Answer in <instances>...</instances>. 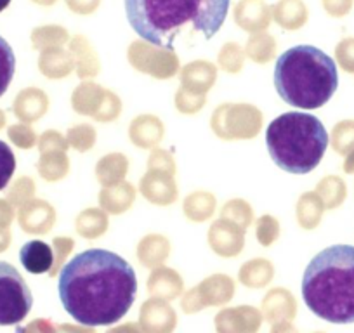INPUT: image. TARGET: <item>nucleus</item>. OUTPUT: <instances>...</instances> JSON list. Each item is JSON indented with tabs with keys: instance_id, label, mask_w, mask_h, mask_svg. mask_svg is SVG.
Masks as SVG:
<instances>
[{
	"instance_id": "obj_1",
	"label": "nucleus",
	"mask_w": 354,
	"mask_h": 333,
	"mask_svg": "<svg viewBox=\"0 0 354 333\" xmlns=\"http://www.w3.org/2000/svg\"><path fill=\"white\" fill-rule=\"evenodd\" d=\"M57 292L64 311L84 326L120 321L136 301V271L118 254L91 248L63 266Z\"/></svg>"
},
{
	"instance_id": "obj_2",
	"label": "nucleus",
	"mask_w": 354,
	"mask_h": 333,
	"mask_svg": "<svg viewBox=\"0 0 354 333\" xmlns=\"http://www.w3.org/2000/svg\"><path fill=\"white\" fill-rule=\"evenodd\" d=\"M129 25L146 42L174 49L185 30L210 40L224 25L231 0H124Z\"/></svg>"
},
{
	"instance_id": "obj_3",
	"label": "nucleus",
	"mask_w": 354,
	"mask_h": 333,
	"mask_svg": "<svg viewBox=\"0 0 354 333\" xmlns=\"http://www.w3.org/2000/svg\"><path fill=\"white\" fill-rule=\"evenodd\" d=\"M309 311L335 325L354 323V247L333 245L316 254L302 276Z\"/></svg>"
},
{
	"instance_id": "obj_4",
	"label": "nucleus",
	"mask_w": 354,
	"mask_h": 333,
	"mask_svg": "<svg viewBox=\"0 0 354 333\" xmlns=\"http://www.w3.org/2000/svg\"><path fill=\"white\" fill-rule=\"evenodd\" d=\"M274 87L281 99L299 110H318L339 87L337 64L315 46H295L274 64Z\"/></svg>"
},
{
	"instance_id": "obj_5",
	"label": "nucleus",
	"mask_w": 354,
	"mask_h": 333,
	"mask_svg": "<svg viewBox=\"0 0 354 333\" xmlns=\"http://www.w3.org/2000/svg\"><path fill=\"white\" fill-rule=\"evenodd\" d=\"M266 146L281 171L304 175L315 171L325 156L328 132L315 115L290 111L268 125Z\"/></svg>"
},
{
	"instance_id": "obj_6",
	"label": "nucleus",
	"mask_w": 354,
	"mask_h": 333,
	"mask_svg": "<svg viewBox=\"0 0 354 333\" xmlns=\"http://www.w3.org/2000/svg\"><path fill=\"white\" fill-rule=\"evenodd\" d=\"M32 305V290L25 278L9 263H0V326L19 325Z\"/></svg>"
},
{
	"instance_id": "obj_7",
	"label": "nucleus",
	"mask_w": 354,
	"mask_h": 333,
	"mask_svg": "<svg viewBox=\"0 0 354 333\" xmlns=\"http://www.w3.org/2000/svg\"><path fill=\"white\" fill-rule=\"evenodd\" d=\"M19 263L32 274L49 273L54 263L53 248L42 240L28 241L19 250Z\"/></svg>"
},
{
	"instance_id": "obj_8",
	"label": "nucleus",
	"mask_w": 354,
	"mask_h": 333,
	"mask_svg": "<svg viewBox=\"0 0 354 333\" xmlns=\"http://www.w3.org/2000/svg\"><path fill=\"white\" fill-rule=\"evenodd\" d=\"M16 71V56L8 40L0 35V97L8 93Z\"/></svg>"
},
{
	"instance_id": "obj_9",
	"label": "nucleus",
	"mask_w": 354,
	"mask_h": 333,
	"mask_svg": "<svg viewBox=\"0 0 354 333\" xmlns=\"http://www.w3.org/2000/svg\"><path fill=\"white\" fill-rule=\"evenodd\" d=\"M16 171V156L8 142L0 141V191L9 184Z\"/></svg>"
},
{
	"instance_id": "obj_10",
	"label": "nucleus",
	"mask_w": 354,
	"mask_h": 333,
	"mask_svg": "<svg viewBox=\"0 0 354 333\" xmlns=\"http://www.w3.org/2000/svg\"><path fill=\"white\" fill-rule=\"evenodd\" d=\"M9 4H11V0H0V12L4 11V9H8Z\"/></svg>"
}]
</instances>
